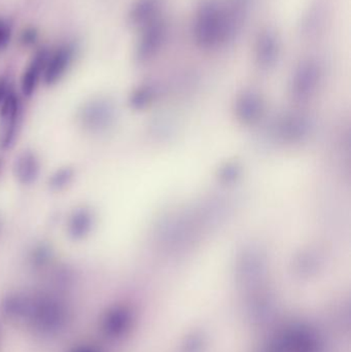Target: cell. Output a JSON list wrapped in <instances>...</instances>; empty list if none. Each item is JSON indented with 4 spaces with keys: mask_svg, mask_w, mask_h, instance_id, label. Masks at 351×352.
<instances>
[{
    "mask_svg": "<svg viewBox=\"0 0 351 352\" xmlns=\"http://www.w3.org/2000/svg\"><path fill=\"white\" fill-rule=\"evenodd\" d=\"M69 352H99L96 347L91 346V345H80V346L74 347Z\"/></svg>",
    "mask_w": 351,
    "mask_h": 352,
    "instance_id": "obj_16",
    "label": "cell"
},
{
    "mask_svg": "<svg viewBox=\"0 0 351 352\" xmlns=\"http://www.w3.org/2000/svg\"><path fill=\"white\" fill-rule=\"evenodd\" d=\"M243 0L225 3L220 0H201L196 6L192 34L198 47L212 50L230 41L241 21Z\"/></svg>",
    "mask_w": 351,
    "mask_h": 352,
    "instance_id": "obj_1",
    "label": "cell"
},
{
    "mask_svg": "<svg viewBox=\"0 0 351 352\" xmlns=\"http://www.w3.org/2000/svg\"><path fill=\"white\" fill-rule=\"evenodd\" d=\"M280 45V39L276 36L275 32L270 29L261 31L256 41L257 57L263 63H270L278 55Z\"/></svg>",
    "mask_w": 351,
    "mask_h": 352,
    "instance_id": "obj_10",
    "label": "cell"
},
{
    "mask_svg": "<svg viewBox=\"0 0 351 352\" xmlns=\"http://www.w3.org/2000/svg\"><path fill=\"white\" fill-rule=\"evenodd\" d=\"M52 256H53V252H52L49 244L39 243L31 250L29 258H30V262L33 266L41 268V267L49 264Z\"/></svg>",
    "mask_w": 351,
    "mask_h": 352,
    "instance_id": "obj_12",
    "label": "cell"
},
{
    "mask_svg": "<svg viewBox=\"0 0 351 352\" xmlns=\"http://www.w3.org/2000/svg\"><path fill=\"white\" fill-rule=\"evenodd\" d=\"M37 41V32L35 29L28 28L22 33L21 35V41L23 45H32L36 43Z\"/></svg>",
    "mask_w": 351,
    "mask_h": 352,
    "instance_id": "obj_15",
    "label": "cell"
},
{
    "mask_svg": "<svg viewBox=\"0 0 351 352\" xmlns=\"http://www.w3.org/2000/svg\"><path fill=\"white\" fill-rule=\"evenodd\" d=\"M80 125L88 131L96 133L106 129L111 123V107L107 101L95 99L86 103L78 115Z\"/></svg>",
    "mask_w": 351,
    "mask_h": 352,
    "instance_id": "obj_5",
    "label": "cell"
},
{
    "mask_svg": "<svg viewBox=\"0 0 351 352\" xmlns=\"http://www.w3.org/2000/svg\"><path fill=\"white\" fill-rule=\"evenodd\" d=\"M10 37H12V26L10 22L0 20V51L8 47Z\"/></svg>",
    "mask_w": 351,
    "mask_h": 352,
    "instance_id": "obj_13",
    "label": "cell"
},
{
    "mask_svg": "<svg viewBox=\"0 0 351 352\" xmlns=\"http://www.w3.org/2000/svg\"><path fill=\"white\" fill-rule=\"evenodd\" d=\"M12 91L8 78L6 76H0V107Z\"/></svg>",
    "mask_w": 351,
    "mask_h": 352,
    "instance_id": "obj_14",
    "label": "cell"
},
{
    "mask_svg": "<svg viewBox=\"0 0 351 352\" xmlns=\"http://www.w3.org/2000/svg\"><path fill=\"white\" fill-rule=\"evenodd\" d=\"M20 98L12 91L0 107V151L12 148L18 135L21 119Z\"/></svg>",
    "mask_w": 351,
    "mask_h": 352,
    "instance_id": "obj_2",
    "label": "cell"
},
{
    "mask_svg": "<svg viewBox=\"0 0 351 352\" xmlns=\"http://www.w3.org/2000/svg\"><path fill=\"white\" fill-rule=\"evenodd\" d=\"M74 177V170L69 167H64L56 171L49 179V186L51 190H62L71 184Z\"/></svg>",
    "mask_w": 351,
    "mask_h": 352,
    "instance_id": "obj_11",
    "label": "cell"
},
{
    "mask_svg": "<svg viewBox=\"0 0 351 352\" xmlns=\"http://www.w3.org/2000/svg\"><path fill=\"white\" fill-rule=\"evenodd\" d=\"M94 226V214L90 209L78 208L72 212L68 219V234L73 240H82L92 231Z\"/></svg>",
    "mask_w": 351,
    "mask_h": 352,
    "instance_id": "obj_9",
    "label": "cell"
},
{
    "mask_svg": "<svg viewBox=\"0 0 351 352\" xmlns=\"http://www.w3.org/2000/svg\"><path fill=\"white\" fill-rule=\"evenodd\" d=\"M76 50L74 43H65L49 55L43 76L45 85L53 86L65 76L76 58Z\"/></svg>",
    "mask_w": 351,
    "mask_h": 352,
    "instance_id": "obj_4",
    "label": "cell"
},
{
    "mask_svg": "<svg viewBox=\"0 0 351 352\" xmlns=\"http://www.w3.org/2000/svg\"><path fill=\"white\" fill-rule=\"evenodd\" d=\"M140 29L141 33L136 45V58L144 61L156 55L163 47L168 34V24L161 16Z\"/></svg>",
    "mask_w": 351,
    "mask_h": 352,
    "instance_id": "obj_3",
    "label": "cell"
},
{
    "mask_svg": "<svg viewBox=\"0 0 351 352\" xmlns=\"http://www.w3.org/2000/svg\"><path fill=\"white\" fill-rule=\"evenodd\" d=\"M14 175L20 184H33L39 175V162L34 153L24 151L16 157L14 164Z\"/></svg>",
    "mask_w": 351,
    "mask_h": 352,
    "instance_id": "obj_8",
    "label": "cell"
},
{
    "mask_svg": "<svg viewBox=\"0 0 351 352\" xmlns=\"http://www.w3.org/2000/svg\"><path fill=\"white\" fill-rule=\"evenodd\" d=\"M165 0H135L129 12V21L134 26L141 28L144 25L162 16Z\"/></svg>",
    "mask_w": 351,
    "mask_h": 352,
    "instance_id": "obj_7",
    "label": "cell"
},
{
    "mask_svg": "<svg viewBox=\"0 0 351 352\" xmlns=\"http://www.w3.org/2000/svg\"><path fill=\"white\" fill-rule=\"evenodd\" d=\"M49 55V52L47 50H41L35 54L34 57L27 66L26 70L23 74L22 80H21V90L24 96L30 97L34 93L39 80L41 76H43Z\"/></svg>",
    "mask_w": 351,
    "mask_h": 352,
    "instance_id": "obj_6",
    "label": "cell"
}]
</instances>
